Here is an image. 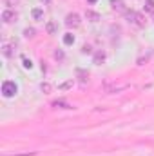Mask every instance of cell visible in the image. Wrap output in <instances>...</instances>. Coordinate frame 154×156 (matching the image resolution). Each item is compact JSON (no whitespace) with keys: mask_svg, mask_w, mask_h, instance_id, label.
<instances>
[{"mask_svg":"<svg viewBox=\"0 0 154 156\" xmlns=\"http://www.w3.org/2000/svg\"><path fill=\"white\" fill-rule=\"evenodd\" d=\"M125 18H127L129 24H132V26H136V27H145V24H147L145 16H143L142 13H138V11H127V13H125Z\"/></svg>","mask_w":154,"mask_h":156,"instance_id":"cell-1","label":"cell"},{"mask_svg":"<svg viewBox=\"0 0 154 156\" xmlns=\"http://www.w3.org/2000/svg\"><path fill=\"white\" fill-rule=\"evenodd\" d=\"M16 93H18V85H16L13 80L2 82V94H4L5 98H13V96H16Z\"/></svg>","mask_w":154,"mask_h":156,"instance_id":"cell-2","label":"cell"},{"mask_svg":"<svg viewBox=\"0 0 154 156\" xmlns=\"http://www.w3.org/2000/svg\"><path fill=\"white\" fill-rule=\"evenodd\" d=\"M0 18H2V22H4V24H11V22H16L18 15H16V11H15V9L7 7V9H4V11H2Z\"/></svg>","mask_w":154,"mask_h":156,"instance_id":"cell-3","label":"cell"},{"mask_svg":"<svg viewBox=\"0 0 154 156\" xmlns=\"http://www.w3.org/2000/svg\"><path fill=\"white\" fill-rule=\"evenodd\" d=\"M80 24H82V20H80V15H78V13H69V15L65 16V26H67L69 29H76Z\"/></svg>","mask_w":154,"mask_h":156,"instance_id":"cell-4","label":"cell"},{"mask_svg":"<svg viewBox=\"0 0 154 156\" xmlns=\"http://www.w3.org/2000/svg\"><path fill=\"white\" fill-rule=\"evenodd\" d=\"M111 7H113L114 11H118V13H123V15L129 11V9L125 7V2H123V0H111Z\"/></svg>","mask_w":154,"mask_h":156,"instance_id":"cell-5","label":"cell"},{"mask_svg":"<svg viewBox=\"0 0 154 156\" xmlns=\"http://www.w3.org/2000/svg\"><path fill=\"white\" fill-rule=\"evenodd\" d=\"M85 18L89 20V22H93V24H96V22H100V13L98 11H93V9H87L85 11Z\"/></svg>","mask_w":154,"mask_h":156,"instance_id":"cell-6","label":"cell"},{"mask_svg":"<svg viewBox=\"0 0 154 156\" xmlns=\"http://www.w3.org/2000/svg\"><path fill=\"white\" fill-rule=\"evenodd\" d=\"M105 58H107V55H105V51H96L94 53V56H93V64H96V66H102L103 62H105Z\"/></svg>","mask_w":154,"mask_h":156,"instance_id":"cell-7","label":"cell"},{"mask_svg":"<svg viewBox=\"0 0 154 156\" xmlns=\"http://www.w3.org/2000/svg\"><path fill=\"white\" fill-rule=\"evenodd\" d=\"M45 31H47V35H56V31H58V26H56V22H53V20H47V22H45Z\"/></svg>","mask_w":154,"mask_h":156,"instance_id":"cell-8","label":"cell"},{"mask_svg":"<svg viewBox=\"0 0 154 156\" xmlns=\"http://www.w3.org/2000/svg\"><path fill=\"white\" fill-rule=\"evenodd\" d=\"M31 16H33V20H37V22L44 20V9H42V7H33V9H31Z\"/></svg>","mask_w":154,"mask_h":156,"instance_id":"cell-9","label":"cell"},{"mask_svg":"<svg viewBox=\"0 0 154 156\" xmlns=\"http://www.w3.org/2000/svg\"><path fill=\"white\" fill-rule=\"evenodd\" d=\"M76 76L80 80V83H87L89 82V73L83 71V69H76Z\"/></svg>","mask_w":154,"mask_h":156,"instance_id":"cell-10","label":"cell"},{"mask_svg":"<svg viewBox=\"0 0 154 156\" xmlns=\"http://www.w3.org/2000/svg\"><path fill=\"white\" fill-rule=\"evenodd\" d=\"M53 107H60V109H73V105L65 100H54L53 102Z\"/></svg>","mask_w":154,"mask_h":156,"instance_id":"cell-11","label":"cell"},{"mask_svg":"<svg viewBox=\"0 0 154 156\" xmlns=\"http://www.w3.org/2000/svg\"><path fill=\"white\" fill-rule=\"evenodd\" d=\"M2 55H4L5 58H11V56H13V45H11V44H4V45H2Z\"/></svg>","mask_w":154,"mask_h":156,"instance_id":"cell-12","label":"cell"},{"mask_svg":"<svg viewBox=\"0 0 154 156\" xmlns=\"http://www.w3.org/2000/svg\"><path fill=\"white\" fill-rule=\"evenodd\" d=\"M64 44H65V45H73V44H75V35H73V33H65V35H64Z\"/></svg>","mask_w":154,"mask_h":156,"instance_id":"cell-13","label":"cell"},{"mask_svg":"<svg viewBox=\"0 0 154 156\" xmlns=\"http://www.w3.org/2000/svg\"><path fill=\"white\" fill-rule=\"evenodd\" d=\"M35 35H37V29H35V27H26V29H24V37H26V38H33Z\"/></svg>","mask_w":154,"mask_h":156,"instance_id":"cell-14","label":"cell"},{"mask_svg":"<svg viewBox=\"0 0 154 156\" xmlns=\"http://www.w3.org/2000/svg\"><path fill=\"white\" fill-rule=\"evenodd\" d=\"M143 9H145V13H154V0H145Z\"/></svg>","mask_w":154,"mask_h":156,"instance_id":"cell-15","label":"cell"},{"mask_svg":"<svg viewBox=\"0 0 154 156\" xmlns=\"http://www.w3.org/2000/svg\"><path fill=\"white\" fill-rule=\"evenodd\" d=\"M73 83H75L73 80H67V82L60 83V85H58V89H60V91H67V89H71V87H73Z\"/></svg>","mask_w":154,"mask_h":156,"instance_id":"cell-16","label":"cell"},{"mask_svg":"<svg viewBox=\"0 0 154 156\" xmlns=\"http://www.w3.org/2000/svg\"><path fill=\"white\" fill-rule=\"evenodd\" d=\"M82 53H83V55H91V53H93V47H91L89 44H83V45H82Z\"/></svg>","mask_w":154,"mask_h":156,"instance_id":"cell-17","label":"cell"},{"mask_svg":"<svg viewBox=\"0 0 154 156\" xmlns=\"http://www.w3.org/2000/svg\"><path fill=\"white\" fill-rule=\"evenodd\" d=\"M40 89H42L44 93H49V91H51V83H49V82H42V83H40Z\"/></svg>","mask_w":154,"mask_h":156,"instance_id":"cell-18","label":"cell"},{"mask_svg":"<svg viewBox=\"0 0 154 156\" xmlns=\"http://www.w3.org/2000/svg\"><path fill=\"white\" fill-rule=\"evenodd\" d=\"M2 2H4L7 7H11V9H13L15 5H18V2H20V0H2Z\"/></svg>","mask_w":154,"mask_h":156,"instance_id":"cell-19","label":"cell"},{"mask_svg":"<svg viewBox=\"0 0 154 156\" xmlns=\"http://www.w3.org/2000/svg\"><path fill=\"white\" fill-rule=\"evenodd\" d=\"M54 58H56V60H64V58H65L64 51H62V49H56V51H54Z\"/></svg>","mask_w":154,"mask_h":156,"instance_id":"cell-20","label":"cell"},{"mask_svg":"<svg viewBox=\"0 0 154 156\" xmlns=\"http://www.w3.org/2000/svg\"><path fill=\"white\" fill-rule=\"evenodd\" d=\"M22 62H24V67H26V69H31V67H33L31 60H27V56H24V55H22Z\"/></svg>","mask_w":154,"mask_h":156,"instance_id":"cell-21","label":"cell"},{"mask_svg":"<svg viewBox=\"0 0 154 156\" xmlns=\"http://www.w3.org/2000/svg\"><path fill=\"white\" fill-rule=\"evenodd\" d=\"M87 2H89V4H96L98 0H87Z\"/></svg>","mask_w":154,"mask_h":156,"instance_id":"cell-22","label":"cell"},{"mask_svg":"<svg viewBox=\"0 0 154 156\" xmlns=\"http://www.w3.org/2000/svg\"><path fill=\"white\" fill-rule=\"evenodd\" d=\"M42 2H44V4H49V2H51V0H42Z\"/></svg>","mask_w":154,"mask_h":156,"instance_id":"cell-23","label":"cell"}]
</instances>
